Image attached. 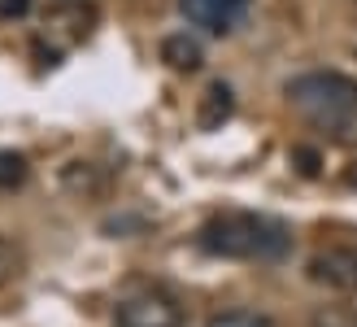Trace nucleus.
Here are the masks:
<instances>
[{
	"instance_id": "nucleus-2",
	"label": "nucleus",
	"mask_w": 357,
	"mask_h": 327,
	"mask_svg": "<svg viewBox=\"0 0 357 327\" xmlns=\"http://www.w3.org/2000/svg\"><path fill=\"white\" fill-rule=\"evenodd\" d=\"M209 258H231V262H279L292 249L288 227L271 214H213L196 231Z\"/></svg>"
},
{
	"instance_id": "nucleus-1",
	"label": "nucleus",
	"mask_w": 357,
	"mask_h": 327,
	"mask_svg": "<svg viewBox=\"0 0 357 327\" xmlns=\"http://www.w3.org/2000/svg\"><path fill=\"white\" fill-rule=\"evenodd\" d=\"M288 105L305 118L318 136H327L331 144H357V83L344 75H331V70H310V75H296L283 87Z\"/></svg>"
},
{
	"instance_id": "nucleus-12",
	"label": "nucleus",
	"mask_w": 357,
	"mask_h": 327,
	"mask_svg": "<svg viewBox=\"0 0 357 327\" xmlns=\"http://www.w3.org/2000/svg\"><path fill=\"white\" fill-rule=\"evenodd\" d=\"M31 0H0V17H22Z\"/></svg>"
},
{
	"instance_id": "nucleus-6",
	"label": "nucleus",
	"mask_w": 357,
	"mask_h": 327,
	"mask_svg": "<svg viewBox=\"0 0 357 327\" xmlns=\"http://www.w3.org/2000/svg\"><path fill=\"white\" fill-rule=\"evenodd\" d=\"M162 61L174 70V75H192V70L205 66V48L196 44L188 31H178V35H166L162 40Z\"/></svg>"
},
{
	"instance_id": "nucleus-5",
	"label": "nucleus",
	"mask_w": 357,
	"mask_h": 327,
	"mask_svg": "<svg viewBox=\"0 0 357 327\" xmlns=\"http://www.w3.org/2000/svg\"><path fill=\"white\" fill-rule=\"evenodd\" d=\"M178 13L188 17V27H201L205 35H231L244 22L248 0H178Z\"/></svg>"
},
{
	"instance_id": "nucleus-9",
	"label": "nucleus",
	"mask_w": 357,
	"mask_h": 327,
	"mask_svg": "<svg viewBox=\"0 0 357 327\" xmlns=\"http://www.w3.org/2000/svg\"><path fill=\"white\" fill-rule=\"evenodd\" d=\"M31 179V166H26V157L22 153H9V149H0V188L13 192V188H22Z\"/></svg>"
},
{
	"instance_id": "nucleus-8",
	"label": "nucleus",
	"mask_w": 357,
	"mask_h": 327,
	"mask_svg": "<svg viewBox=\"0 0 357 327\" xmlns=\"http://www.w3.org/2000/svg\"><path fill=\"white\" fill-rule=\"evenodd\" d=\"M205 327H279L271 314H261V310H248V305H236V310H218V314H209Z\"/></svg>"
},
{
	"instance_id": "nucleus-4",
	"label": "nucleus",
	"mask_w": 357,
	"mask_h": 327,
	"mask_svg": "<svg viewBox=\"0 0 357 327\" xmlns=\"http://www.w3.org/2000/svg\"><path fill=\"white\" fill-rule=\"evenodd\" d=\"M305 275L318 288H331V293H357V245L318 249L305 262Z\"/></svg>"
},
{
	"instance_id": "nucleus-7",
	"label": "nucleus",
	"mask_w": 357,
	"mask_h": 327,
	"mask_svg": "<svg viewBox=\"0 0 357 327\" xmlns=\"http://www.w3.org/2000/svg\"><path fill=\"white\" fill-rule=\"evenodd\" d=\"M231 109H236V96H231L227 83H209L205 96H201V109H196V122L205 126V131H213V126H222L231 118Z\"/></svg>"
},
{
	"instance_id": "nucleus-10",
	"label": "nucleus",
	"mask_w": 357,
	"mask_h": 327,
	"mask_svg": "<svg viewBox=\"0 0 357 327\" xmlns=\"http://www.w3.org/2000/svg\"><path fill=\"white\" fill-rule=\"evenodd\" d=\"M61 184L75 188V192H96L100 179H96V170H92V161H70V166L61 170Z\"/></svg>"
},
{
	"instance_id": "nucleus-11",
	"label": "nucleus",
	"mask_w": 357,
	"mask_h": 327,
	"mask_svg": "<svg viewBox=\"0 0 357 327\" xmlns=\"http://www.w3.org/2000/svg\"><path fill=\"white\" fill-rule=\"evenodd\" d=\"M22 266H26L22 249H17L13 240H5V235H0V288H5V284H13L17 275H22Z\"/></svg>"
},
{
	"instance_id": "nucleus-3",
	"label": "nucleus",
	"mask_w": 357,
	"mask_h": 327,
	"mask_svg": "<svg viewBox=\"0 0 357 327\" xmlns=\"http://www.w3.org/2000/svg\"><path fill=\"white\" fill-rule=\"evenodd\" d=\"M114 327H183V305L166 288H135L114 305Z\"/></svg>"
}]
</instances>
